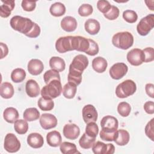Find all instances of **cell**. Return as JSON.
<instances>
[{
  "label": "cell",
  "instance_id": "cell-1",
  "mask_svg": "<svg viewBox=\"0 0 154 154\" xmlns=\"http://www.w3.org/2000/svg\"><path fill=\"white\" fill-rule=\"evenodd\" d=\"M10 24L13 29L30 38H36L40 34V26L27 17L14 16L10 19Z\"/></svg>",
  "mask_w": 154,
  "mask_h": 154
},
{
  "label": "cell",
  "instance_id": "cell-2",
  "mask_svg": "<svg viewBox=\"0 0 154 154\" xmlns=\"http://www.w3.org/2000/svg\"><path fill=\"white\" fill-rule=\"evenodd\" d=\"M112 43L117 48L126 50L133 45L134 37L128 31L119 32L113 35Z\"/></svg>",
  "mask_w": 154,
  "mask_h": 154
},
{
  "label": "cell",
  "instance_id": "cell-3",
  "mask_svg": "<svg viewBox=\"0 0 154 154\" xmlns=\"http://www.w3.org/2000/svg\"><path fill=\"white\" fill-rule=\"evenodd\" d=\"M62 90L61 81L54 79L42 88L41 95L45 99H52L60 96Z\"/></svg>",
  "mask_w": 154,
  "mask_h": 154
},
{
  "label": "cell",
  "instance_id": "cell-4",
  "mask_svg": "<svg viewBox=\"0 0 154 154\" xmlns=\"http://www.w3.org/2000/svg\"><path fill=\"white\" fill-rule=\"evenodd\" d=\"M136 84L131 79H126L119 84L116 88V94L119 98H126L135 93Z\"/></svg>",
  "mask_w": 154,
  "mask_h": 154
},
{
  "label": "cell",
  "instance_id": "cell-5",
  "mask_svg": "<svg viewBox=\"0 0 154 154\" xmlns=\"http://www.w3.org/2000/svg\"><path fill=\"white\" fill-rule=\"evenodd\" d=\"M154 26V14H150L142 18L137 26L138 33L142 35H147Z\"/></svg>",
  "mask_w": 154,
  "mask_h": 154
},
{
  "label": "cell",
  "instance_id": "cell-6",
  "mask_svg": "<svg viewBox=\"0 0 154 154\" xmlns=\"http://www.w3.org/2000/svg\"><path fill=\"white\" fill-rule=\"evenodd\" d=\"M102 131L106 133H114L119 126L118 120L113 116H106L100 121Z\"/></svg>",
  "mask_w": 154,
  "mask_h": 154
},
{
  "label": "cell",
  "instance_id": "cell-7",
  "mask_svg": "<svg viewBox=\"0 0 154 154\" xmlns=\"http://www.w3.org/2000/svg\"><path fill=\"white\" fill-rule=\"evenodd\" d=\"M4 147L8 152L15 153L20 149V143L14 134L8 133L5 137Z\"/></svg>",
  "mask_w": 154,
  "mask_h": 154
},
{
  "label": "cell",
  "instance_id": "cell-8",
  "mask_svg": "<svg viewBox=\"0 0 154 154\" xmlns=\"http://www.w3.org/2000/svg\"><path fill=\"white\" fill-rule=\"evenodd\" d=\"M88 65V60L87 57L84 55L79 54L73 58L72 62L69 66V69L82 73L83 71L87 67Z\"/></svg>",
  "mask_w": 154,
  "mask_h": 154
},
{
  "label": "cell",
  "instance_id": "cell-9",
  "mask_svg": "<svg viewBox=\"0 0 154 154\" xmlns=\"http://www.w3.org/2000/svg\"><path fill=\"white\" fill-rule=\"evenodd\" d=\"M127 60L132 66H138L144 62V55L141 49L135 48L127 54Z\"/></svg>",
  "mask_w": 154,
  "mask_h": 154
},
{
  "label": "cell",
  "instance_id": "cell-10",
  "mask_svg": "<svg viewBox=\"0 0 154 154\" xmlns=\"http://www.w3.org/2000/svg\"><path fill=\"white\" fill-rule=\"evenodd\" d=\"M56 50L59 53H65L73 51L72 45V36L61 37L55 42Z\"/></svg>",
  "mask_w": 154,
  "mask_h": 154
},
{
  "label": "cell",
  "instance_id": "cell-11",
  "mask_svg": "<svg viewBox=\"0 0 154 154\" xmlns=\"http://www.w3.org/2000/svg\"><path fill=\"white\" fill-rule=\"evenodd\" d=\"M128 67L123 63H117L113 64L109 69V75L114 79L122 78L128 72Z\"/></svg>",
  "mask_w": 154,
  "mask_h": 154
},
{
  "label": "cell",
  "instance_id": "cell-12",
  "mask_svg": "<svg viewBox=\"0 0 154 154\" xmlns=\"http://www.w3.org/2000/svg\"><path fill=\"white\" fill-rule=\"evenodd\" d=\"M82 118L85 123H88L90 122H95L98 117L97 112L95 107L91 104H88L85 105L82 110Z\"/></svg>",
  "mask_w": 154,
  "mask_h": 154
},
{
  "label": "cell",
  "instance_id": "cell-13",
  "mask_svg": "<svg viewBox=\"0 0 154 154\" xmlns=\"http://www.w3.org/2000/svg\"><path fill=\"white\" fill-rule=\"evenodd\" d=\"M92 150L94 154H113L115 147L112 144H105L98 141L93 145Z\"/></svg>",
  "mask_w": 154,
  "mask_h": 154
},
{
  "label": "cell",
  "instance_id": "cell-14",
  "mask_svg": "<svg viewBox=\"0 0 154 154\" xmlns=\"http://www.w3.org/2000/svg\"><path fill=\"white\" fill-rule=\"evenodd\" d=\"M40 124L43 129L46 130L50 129L56 127L57 125V119L52 114L44 113L40 116Z\"/></svg>",
  "mask_w": 154,
  "mask_h": 154
},
{
  "label": "cell",
  "instance_id": "cell-15",
  "mask_svg": "<svg viewBox=\"0 0 154 154\" xmlns=\"http://www.w3.org/2000/svg\"><path fill=\"white\" fill-rule=\"evenodd\" d=\"M63 132L64 136L66 138L72 140L76 139L80 134L79 128L74 123H68L65 125Z\"/></svg>",
  "mask_w": 154,
  "mask_h": 154
},
{
  "label": "cell",
  "instance_id": "cell-16",
  "mask_svg": "<svg viewBox=\"0 0 154 154\" xmlns=\"http://www.w3.org/2000/svg\"><path fill=\"white\" fill-rule=\"evenodd\" d=\"M43 69V63L38 59H31L28 63V70L32 75L36 76L40 74Z\"/></svg>",
  "mask_w": 154,
  "mask_h": 154
},
{
  "label": "cell",
  "instance_id": "cell-17",
  "mask_svg": "<svg viewBox=\"0 0 154 154\" xmlns=\"http://www.w3.org/2000/svg\"><path fill=\"white\" fill-rule=\"evenodd\" d=\"M27 143L32 148L38 149L43 146L44 140L42 135L34 132L29 134L27 137Z\"/></svg>",
  "mask_w": 154,
  "mask_h": 154
},
{
  "label": "cell",
  "instance_id": "cell-18",
  "mask_svg": "<svg viewBox=\"0 0 154 154\" xmlns=\"http://www.w3.org/2000/svg\"><path fill=\"white\" fill-rule=\"evenodd\" d=\"M25 91L30 97H36L40 94V87L38 83L34 79H29L25 84Z\"/></svg>",
  "mask_w": 154,
  "mask_h": 154
},
{
  "label": "cell",
  "instance_id": "cell-19",
  "mask_svg": "<svg viewBox=\"0 0 154 154\" xmlns=\"http://www.w3.org/2000/svg\"><path fill=\"white\" fill-rule=\"evenodd\" d=\"M77 21L75 17L66 16L61 21V28L67 32L74 31L77 27Z\"/></svg>",
  "mask_w": 154,
  "mask_h": 154
},
{
  "label": "cell",
  "instance_id": "cell-20",
  "mask_svg": "<svg viewBox=\"0 0 154 154\" xmlns=\"http://www.w3.org/2000/svg\"><path fill=\"white\" fill-rule=\"evenodd\" d=\"M47 143L51 147H58L60 146L62 138L60 133L57 131L48 132L46 135Z\"/></svg>",
  "mask_w": 154,
  "mask_h": 154
},
{
  "label": "cell",
  "instance_id": "cell-21",
  "mask_svg": "<svg viewBox=\"0 0 154 154\" xmlns=\"http://www.w3.org/2000/svg\"><path fill=\"white\" fill-rule=\"evenodd\" d=\"M85 31L91 35L97 34L100 28L99 22L94 19H88L87 20L84 24Z\"/></svg>",
  "mask_w": 154,
  "mask_h": 154
},
{
  "label": "cell",
  "instance_id": "cell-22",
  "mask_svg": "<svg viewBox=\"0 0 154 154\" xmlns=\"http://www.w3.org/2000/svg\"><path fill=\"white\" fill-rule=\"evenodd\" d=\"M2 4L0 7V16L2 17H8L15 6V2L11 1H1Z\"/></svg>",
  "mask_w": 154,
  "mask_h": 154
},
{
  "label": "cell",
  "instance_id": "cell-23",
  "mask_svg": "<svg viewBox=\"0 0 154 154\" xmlns=\"http://www.w3.org/2000/svg\"><path fill=\"white\" fill-rule=\"evenodd\" d=\"M108 66L106 60L102 57H97L92 61V67L97 73L104 72Z\"/></svg>",
  "mask_w": 154,
  "mask_h": 154
},
{
  "label": "cell",
  "instance_id": "cell-24",
  "mask_svg": "<svg viewBox=\"0 0 154 154\" xmlns=\"http://www.w3.org/2000/svg\"><path fill=\"white\" fill-rule=\"evenodd\" d=\"M129 134L127 131L125 129H119L117 131L114 141L119 146H125L129 143Z\"/></svg>",
  "mask_w": 154,
  "mask_h": 154
},
{
  "label": "cell",
  "instance_id": "cell-25",
  "mask_svg": "<svg viewBox=\"0 0 154 154\" xmlns=\"http://www.w3.org/2000/svg\"><path fill=\"white\" fill-rule=\"evenodd\" d=\"M4 120L10 123H13L19 117L18 111L13 107H8L5 109L3 112Z\"/></svg>",
  "mask_w": 154,
  "mask_h": 154
},
{
  "label": "cell",
  "instance_id": "cell-26",
  "mask_svg": "<svg viewBox=\"0 0 154 154\" xmlns=\"http://www.w3.org/2000/svg\"><path fill=\"white\" fill-rule=\"evenodd\" d=\"M50 67L55 70L63 72L66 67L64 60L59 57H52L49 60Z\"/></svg>",
  "mask_w": 154,
  "mask_h": 154
},
{
  "label": "cell",
  "instance_id": "cell-27",
  "mask_svg": "<svg viewBox=\"0 0 154 154\" xmlns=\"http://www.w3.org/2000/svg\"><path fill=\"white\" fill-rule=\"evenodd\" d=\"M14 88L13 85L8 82L1 84L0 87V94L2 98L10 99L14 94Z\"/></svg>",
  "mask_w": 154,
  "mask_h": 154
},
{
  "label": "cell",
  "instance_id": "cell-28",
  "mask_svg": "<svg viewBox=\"0 0 154 154\" xmlns=\"http://www.w3.org/2000/svg\"><path fill=\"white\" fill-rule=\"evenodd\" d=\"M50 13L55 17H60L66 13L64 5L60 2H57L51 5L49 8Z\"/></svg>",
  "mask_w": 154,
  "mask_h": 154
},
{
  "label": "cell",
  "instance_id": "cell-29",
  "mask_svg": "<svg viewBox=\"0 0 154 154\" xmlns=\"http://www.w3.org/2000/svg\"><path fill=\"white\" fill-rule=\"evenodd\" d=\"M40 112L36 108H26L23 114L24 119L28 122L35 121L40 117Z\"/></svg>",
  "mask_w": 154,
  "mask_h": 154
},
{
  "label": "cell",
  "instance_id": "cell-30",
  "mask_svg": "<svg viewBox=\"0 0 154 154\" xmlns=\"http://www.w3.org/2000/svg\"><path fill=\"white\" fill-rule=\"evenodd\" d=\"M76 87L77 85L69 82L66 84L64 85L62 90L63 96L67 99L73 98L76 93V89H77Z\"/></svg>",
  "mask_w": 154,
  "mask_h": 154
},
{
  "label": "cell",
  "instance_id": "cell-31",
  "mask_svg": "<svg viewBox=\"0 0 154 154\" xmlns=\"http://www.w3.org/2000/svg\"><path fill=\"white\" fill-rule=\"evenodd\" d=\"M60 149L61 153L64 154H76L77 153H79L74 143L67 141L61 143Z\"/></svg>",
  "mask_w": 154,
  "mask_h": 154
},
{
  "label": "cell",
  "instance_id": "cell-32",
  "mask_svg": "<svg viewBox=\"0 0 154 154\" xmlns=\"http://www.w3.org/2000/svg\"><path fill=\"white\" fill-rule=\"evenodd\" d=\"M95 140L96 138L91 137L84 133L80 138L79 140V144L80 147L82 149H88L92 147L93 145L95 143Z\"/></svg>",
  "mask_w": 154,
  "mask_h": 154
},
{
  "label": "cell",
  "instance_id": "cell-33",
  "mask_svg": "<svg viewBox=\"0 0 154 154\" xmlns=\"http://www.w3.org/2000/svg\"><path fill=\"white\" fill-rule=\"evenodd\" d=\"M26 78L25 71L21 68H16L14 69L11 73V79L15 83L22 82Z\"/></svg>",
  "mask_w": 154,
  "mask_h": 154
},
{
  "label": "cell",
  "instance_id": "cell-34",
  "mask_svg": "<svg viewBox=\"0 0 154 154\" xmlns=\"http://www.w3.org/2000/svg\"><path fill=\"white\" fill-rule=\"evenodd\" d=\"M38 106L42 111H51L54 107V102L52 99L40 97L37 102Z\"/></svg>",
  "mask_w": 154,
  "mask_h": 154
},
{
  "label": "cell",
  "instance_id": "cell-35",
  "mask_svg": "<svg viewBox=\"0 0 154 154\" xmlns=\"http://www.w3.org/2000/svg\"><path fill=\"white\" fill-rule=\"evenodd\" d=\"M15 131L19 134H25L28 129V124L26 120L22 119L17 120L14 124Z\"/></svg>",
  "mask_w": 154,
  "mask_h": 154
},
{
  "label": "cell",
  "instance_id": "cell-36",
  "mask_svg": "<svg viewBox=\"0 0 154 154\" xmlns=\"http://www.w3.org/2000/svg\"><path fill=\"white\" fill-rule=\"evenodd\" d=\"M67 79L69 82L78 85L82 81V73L69 69Z\"/></svg>",
  "mask_w": 154,
  "mask_h": 154
},
{
  "label": "cell",
  "instance_id": "cell-37",
  "mask_svg": "<svg viewBox=\"0 0 154 154\" xmlns=\"http://www.w3.org/2000/svg\"><path fill=\"white\" fill-rule=\"evenodd\" d=\"M43 79L46 84H48L50 81L54 79H58L61 81L60 75L58 71L51 69L47 70L43 75Z\"/></svg>",
  "mask_w": 154,
  "mask_h": 154
},
{
  "label": "cell",
  "instance_id": "cell-38",
  "mask_svg": "<svg viewBox=\"0 0 154 154\" xmlns=\"http://www.w3.org/2000/svg\"><path fill=\"white\" fill-rule=\"evenodd\" d=\"M99 132V127L94 122H90L87 123L85 127V134L93 138H96Z\"/></svg>",
  "mask_w": 154,
  "mask_h": 154
},
{
  "label": "cell",
  "instance_id": "cell-39",
  "mask_svg": "<svg viewBox=\"0 0 154 154\" xmlns=\"http://www.w3.org/2000/svg\"><path fill=\"white\" fill-rule=\"evenodd\" d=\"M131 111L130 105L126 102H122L117 106V111L122 117H127L129 115Z\"/></svg>",
  "mask_w": 154,
  "mask_h": 154
},
{
  "label": "cell",
  "instance_id": "cell-40",
  "mask_svg": "<svg viewBox=\"0 0 154 154\" xmlns=\"http://www.w3.org/2000/svg\"><path fill=\"white\" fill-rule=\"evenodd\" d=\"M89 47V38H87L85 37L78 35V47L77 51L86 53V52L88 50Z\"/></svg>",
  "mask_w": 154,
  "mask_h": 154
},
{
  "label": "cell",
  "instance_id": "cell-41",
  "mask_svg": "<svg viewBox=\"0 0 154 154\" xmlns=\"http://www.w3.org/2000/svg\"><path fill=\"white\" fill-rule=\"evenodd\" d=\"M123 17L127 22L133 23L137 20L138 15L135 11L131 10H127L123 11Z\"/></svg>",
  "mask_w": 154,
  "mask_h": 154
},
{
  "label": "cell",
  "instance_id": "cell-42",
  "mask_svg": "<svg viewBox=\"0 0 154 154\" xmlns=\"http://www.w3.org/2000/svg\"><path fill=\"white\" fill-rule=\"evenodd\" d=\"M93 11V7L88 4H84L81 5L78 8V14L81 16L87 17L92 14Z\"/></svg>",
  "mask_w": 154,
  "mask_h": 154
},
{
  "label": "cell",
  "instance_id": "cell-43",
  "mask_svg": "<svg viewBox=\"0 0 154 154\" xmlns=\"http://www.w3.org/2000/svg\"><path fill=\"white\" fill-rule=\"evenodd\" d=\"M103 15L105 17H106L108 20H115L119 17V10L116 6L111 5V7L109 10V11L105 14H103Z\"/></svg>",
  "mask_w": 154,
  "mask_h": 154
},
{
  "label": "cell",
  "instance_id": "cell-44",
  "mask_svg": "<svg viewBox=\"0 0 154 154\" xmlns=\"http://www.w3.org/2000/svg\"><path fill=\"white\" fill-rule=\"evenodd\" d=\"M111 5L108 1L99 0L97 2V8L99 11L105 14L111 8Z\"/></svg>",
  "mask_w": 154,
  "mask_h": 154
},
{
  "label": "cell",
  "instance_id": "cell-45",
  "mask_svg": "<svg viewBox=\"0 0 154 154\" xmlns=\"http://www.w3.org/2000/svg\"><path fill=\"white\" fill-rule=\"evenodd\" d=\"M89 41H90V47L88 50L86 52V54L90 56L96 55L99 52V46L97 43L93 40L89 38Z\"/></svg>",
  "mask_w": 154,
  "mask_h": 154
},
{
  "label": "cell",
  "instance_id": "cell-46",
  "mask_svg": "<svg viewBox=\"0 0 154 154\" xmlns=\"http://www.w3.org/2000/svg\"><path fill=\"white\" fill-rule=\"evenodd\" d=\"M154 119H152L146 125L145 127V133L146 135L152 140H154V131H153V122Z\"/></svg>",
  "mask_w": 154,
  "mask_h": 154
},
{
  "label": "cell",
  "instance_id": "cell-47",
  "mask_svg": "<svg viewBox=\"0 0 154 154\" xmlns=\"http://www.w3.org/2000/svg\"><path fill=\"white\" fill-rule=\"evenodd\" d=\"M22 7L26 11H32L36 7V1L23 0L22 1Z\"/></svg>",
  "mask_w": 154,
  "mask_h": 154
},
{
  "label": "cell",
  "instance_id": "cell-48",
  "mask_svg": "<svg viewBox=\"0 0 154 154\" xmlns=\"http://www.w3.org/2000/svg\"><path fill=\"white\" fill-rule=\"evenodd\" d=\"M144 55V62L148 63L154 60V51L153 48H146L142 50Z\"/></svg>",
  "mask_w": 154,
  "mask_h": 154
},
{
  "label": "cell",
  "instance_id": "cell-49",
  "mask_svg": "<svg viewBox=\"0 0 154 154\" xmlns=\"http://www.w3.org/2000/svg\"><path fill=\"white\" fill-rule=\"evenodd\" d=\"M116 132H117V131L114 133H106V132H103L102 131H100V137L102 140H103L104 141H112L114 140V139L116 138Z\"/></svg>",
  "mask_w": 154,
  "mask_h": 154
},
{
  "label": "cell",
  "instance_id": "cell-50",
  "mask_svg": "<svg viewBox=\"0 0 154 154\" xmlns=\"http://www.w3.org/2000/svg\"><path fill=\"white\" fill-rule=\"evenodd\" d=\"M144 111L149 114H153L154 113V103L153 101H147L144 104Z\"/></svg>",
  "mask_w": 154,
  "mask_h": 154
},
{
  "label": "cell",
  "instance_id": "cell-51",
  "mask_svg": "<svg viewBox=\"0 0 154 154\" xmlns=\"http://www.w3.org/2000/svg\"><path fill=\"white\" fill-rule=\"evenodd\" d=\"M145 90L147 94L152 97L154 98V85L153 84L148 83L145 86Z\"/></svg>",
  "mask_w": 154,
  "mask_h": 154
},
{
  "label": "cell",
  "instance_id": "cell-52",
  "mask_svg": "<svg viewBox=\"0 0 154 154\" xmlns=\"http://www.w3.org/2000/svg\"><path fill=\"white\" fill-rule=\"evenodd\" d=\"M0 46H1V59H2L7 55V54L8 53V49L7 46L2 42L0 43Z\"/></svg>",
  "mask_w": 154,
  "mask_h": 154
}]
</instances>
